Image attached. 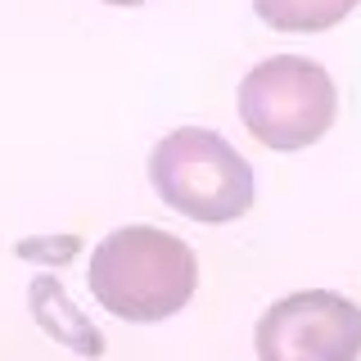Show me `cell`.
<instances>
[{
    "mask_svg": "<svg viewBox=\"0 0 361 361\" xmlns=\"http://www.w3.org/2000/svg\"><path fill=\"white\" fill-rule=\"evenodd\" d=\"M262 361H357L361 307L334 289H302L271 302L257 321Z\"/></svg>",
    "mask_w": 361,
    "mask_h": 361,
    "instance_id": "4",
    "label": "cell"
},
{
    "mask_svg": "<svg viewBox=\"0 0 361 361\" xmlns=\"http://www.w3.org/2000/svg\"><path fill=\"white\" fill-rule=\"evenodd\" d=\"M361 0H253L257 18L276 32H325L343 23Z\"/></svg>",
    "mask_w": 361,
    "mask_h": 361,
    "instance_id": "6",
    "label": "cell"
},
{
    "mask_svg": "<svg viewBox=\"0 0 361 361\" xmlns=\"http://www.w3.org/2000/svg\"><path fill=\"white\" fill-rule=\"evenodd\" d=\"M338 118L334 77L316 59L276 54L262 59L240 82V122L267 149L293 154L316 145Z\"/></svg>",
    "mask_w": 361,
    "mask_h": 361,
    "instance_id": "3",
    "label": "cell"
},
{
    "mask_svg": "<svg viewBox=\"0 0 361 361\" xmlns=\"http://www.w3.org/2000/svg\"><path fill=\"white\" fill-rule=\"evenodd\" d=\"M104 5H145V0H104Z\"/></svg>",
    "mask_w": 361,
    "mask_h": 361,
    "instance_id": "7",
    "label": "cell"
},
{
    "mask_svg": "<svg viewBox=\"0 0 361 361\" xmlns=\"http://www.w3.org/2000/svg\"><path fill=\"white\" fill-rule=\"evenodd\" d=\"M90 293L122 321H167L195 298L199 262L185 240L158 226H122L90 253Z\"/></svg>",
    "mask_w": 361,
    "mask_h": 361,
    "instance_id": "1",
    "label": "cell"
},
{
    "mask_svg": "<svg viewBox=\"0 0 361 361\" xmlns=\"http://www.w3.org/2000/svg\"><path fill=\"white\" fill-rule=\"evenodd\" d=\"M32 316H37L59 343H73V348H82V353H99V334L90 330V321L68 302V293L59 289V280L45 276V280L32 285Z\"/></svg>",
    "mask_w": 361,
    "mask_h": 361,
    "instance_id": "5",
    "label": "cell"
},
{
    "mask_svg": "<svg viewBox=\"0 0 361 361\" xmlns=\"http://www.w3.org/2000/svg\"><path fill=\"white\" fill-rule=\"evenodd\" d=\"M149 180L158 199L190 221H240L257 199V176L226 135L208 127L167 131L154 145Z\"/></svg>",
    "mask_w": 361,
    "mask_h": 361,
    "instance_id": "2",
    "label": "cell"
}]
</instances>
